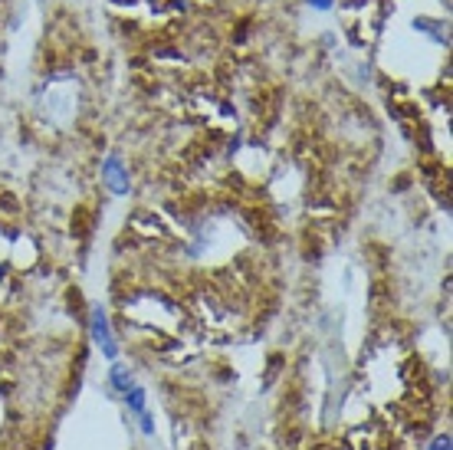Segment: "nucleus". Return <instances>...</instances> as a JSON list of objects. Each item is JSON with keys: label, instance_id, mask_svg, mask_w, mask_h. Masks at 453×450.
<instances>
[{"label": "nucleus", "instance_id": "f257e3e1", "mask_svg": "<svg viewBox=\"0 0 453 450\" xmlns=\"http://www.w3.org/2000/svg\"><path fill=\"white\" fill-rule=\"evenodd\" d=\"M92 339H95V346L102 348L106 359H115V355H119V346H115V339H112V329H108V319H106V313H102V306L92 309Z\"/></svg>", "mask_w": 453, "mask_h": 450}, {"label": "nucleus", "instance_id": "f03ea898", "mask_svg": "<svg viewBox=\"0 0 453 450\" xmlns=\"http://www.w3.org/2000/svg\"><path fill=\"white\" fill-rule=\"evenodd\" d=\"M102 181L108 184L112 194H125L128 191V168H125V161H121L119 155H108L106 161H102Z\"/></svg>", "mask_w": 453, "mask_h": 450}, {"label": "nucleus", "instance_id": "7ed1b4c3", "mask_svg": "<svg viewBox=\"0 0 453 450\" xmlns=\"http://www.w3.org/2000/svg\"><path fill=\"white\" fill-rule=\"evenodd\" d=\"M121 394H125L128 407H135L138 414H145V391H141V388H128V391H121Z\"/></svg>", "mask_w": 453, "mask_h": 450}, {"label": "nucleus", "instance_id": "20e7f679", "mask_svg": "<svg viewBox=\"0 0 453 450\" xmlns=\"http://www.w3.org/2000/svg\"><path fill=\"white\" fill-rule=\"evenodd\" d=\"M112 385H115L119 391H128V388H132V378L125 375L121 368H112Z\"/></svg>", "mask_w": 453, "mask_h": 450}, {"label": "nucleus", "instance_id": "39448f33", "mask_svg": "<svg viewBox=\"0 0 453 450\" xmlns=\"http://www.w3.org/2000/svg\"><path fill=\"white\" fill-rule=\"evenodd\" d=\"M309 7H316V10H332V0H309Z\"/></svg>", "mask_w": 453, "mask_h": 450}]
</instances>
